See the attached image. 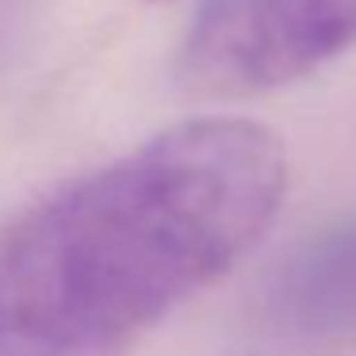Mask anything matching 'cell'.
<instances>
[{"mask_svg":"<svg viewBox=\"0 0 356 356\" xmlns=\"http://www.w3.org/2000/svg\"><path fill=\"white\" fill-rule=\"evenodd\" d=\"M280 310L310 337L356 341V222L291 264L280 287Z\"/></svg>","mask_w":356,"mask_h":356,"instance_id":"3957f363","label":"cell"},{"mask_svg":"<svg viewBox=\"0 0 356 356\" xmlns=\"http://www.w3.org/2000/svg\"><path fill=\"white\" fill-rule=\"evenodd\" d=\"M35 0H0V62L12 54L19 39L27 31V19H31Z\"/></svg>","mask_w":356,"mask_h":356,"instance_id":"277c9868","label":"cell"},{"mask_svg":"<svg viewBox=\"0 0 356 356\" xmlns=\"http://www.w3.org/2000/svg\"><path fill=\"white\" fill-rule=\"evenodd\" d=\"M287 149L200 115L50 188L0 222V356H127L268 234Z\"/></svg>","mask_w":356,"mask_h":356,"instance_id":"6da1fadb","label":"cell"},{"mask_svg":"<svg viewBox=\"0 0 356 356\" xmlns=\"http://www.w3.org/2000/svg\"><path fill=\"white\" fill-rule=\"evenodd\" d=\"M356 42V0H207L177 73L200 96H257L314 73Z\"/></svg>","mask_w":356,"mask_h":356,"instance_id":"7a4b0ae2","label":"cell"}]
</instances>
